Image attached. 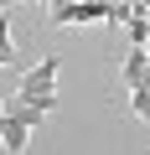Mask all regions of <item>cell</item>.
<instances>
[{
  "label": "cell",
  "instance_id": "6da1fadb",
  "mask_svg": "<svg viewBox=\"0 0 150 155\" xmlns=\"http://www.w3.org/2000/svg\"><path fill=\"white\" fill-rule=\"evenodd\" d=\"M42 124H47V109L16 98V104H5V119H0V145L16 150V155H26V140H31V129H42Z\"/></svg>",
  "mask_w": 150,
  "mask_h": 155
},
{
  "label": "cell",
  "instance_id": "7a4b0ae2",
  "mask_svg": "<svg viewBox=\"0 0 150 155\" xmlns=\"http://www.w3.org/2000/svg\"><path fill=\"white\" fill-rule=\"evenodd\" d=\"M57 57H42V62H31L26 72H21V93L16 98H26V104H36V109H57Z\"/></svg>",
  "mask_w": 150,
  "mask_h": 155
},
{
  "label": "cell",
  "instance_id": "3957f363",
  "mask_svg": "<svg viewBox=\"0 0 150 155\" xmlns=\"http://www.w3.org/2000/svg\"><path fill=\"white\" fill-rule=\"evenodd\" d=\"M119 83H124V88H140V83H150V52H145V47H135V41H129V52H124V67H119Z\"/></svg>",
  "mask_w": 150,
  "mask_h": 155
},
{
  "label": "cell",
  "instance_id": "277c9868",
  "mask_svg": "<svg viewBox=\"0 0 150 155\" xmlns=\"http://www.w3.org/2000/svg\"><path fill=\"white\" fill-rule=\"evenodd\" d=\"M129 109H135V119H145V124H150V83L129 88Z\"/></svg>",
  "mask_w": 150,
  "mask_h": 155
},
{
  "label": "cell",
  "instance_id": "5b68a950",
  "mask_svg": "<svg viewBox=\"0 0 150 155\" xmlns=\"http://www.w3.org/2000/svg\"><path fill=\"white\" fill-rule=\"evenodd\" d=\"M0 57L16 62V47H11V11H5V5H0Z\"/></svg>",
  "mask_w": 150,
  "mask_h": 155
}]
</instances>
